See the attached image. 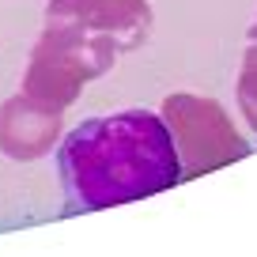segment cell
I'll return each instance as SVG.
<instances>
[{"mask_svg":"<svg viewBox=\"0 0 257 257\" xmlns=\"http://www.w3.org/2000/svg\"><path fill=\"white\" fill-rule=\"evenodd\" d=\"M238 102L242 113L249 117V125L257 128V38L246 53V64H242V80H238Z\"/></svg>","mask_w":257,"mask_h":257,"instance_id":"8992f818","label":"cell"},{"mask_svg":"<svg viewBox=\"0 0 257 257\" xmlns=\"http://www.w3.org/2000/svg\"><path fill=\"white\" fill-rule=\"evenodd\" d=\"M253 38H257V27H253Z\"/></svg>","mask_w":257,"mask_h":257,"instance_id":"52a82bcc","label":"cell"},{"mask_svg":"<svg viewBox=\"0 0 257 257\" xmlns=\"http://www.w3.org/2000/svg\"><path fill=\"white\" fill-rule=\"evenodd\" d=\"M117 53H121V46L113 38L49 23L46 34L38 38V46H34L31 68H27V80H23V95L64 110L80 95V87L87 80L113 68Z\"/></svg>","mask_w":257,"mask_h":257,"instance_id":"7a4b0ae2","label":"cell"},{"mask_svg":"<svg viewBox=\"0 0 257 257\" xmlns=\"http://www.w3.org/2000/svg\"><path fill=\"white\" fill-rule=\"evenodd\" d=\"M68 212L144 201L182 182L174 137L152 110H121L76 125L57 152Z\"/></svg>","mask_w":257,"mask_h":257,"instance_id":"6da1fadb","label":"cell"},{"mask_svg":"<svg viewBox=\"0 0 257 257\" xmlns=\"http://www.w3.org/2000/svg\"><path fill=\"white\" fill-rule=\"evenodd\" d=\"M46 23L102 34V38H113L121 49H133L148 38L152 8L148 0H49Z\"/></svg>","mask_w":257,"mask_h":257,"instance_id":"277c9868","label":"cell"},{"mask_svg":"<svg viewBox=\"0 0 257 257\" xmlns=\"http://www.w3.org/2000/svg\"><path fill=\"white\" fill-rule=\"evenodd\" d=\"M163 121L174 137L182 178H193L201 170H216L231 159H242L249 144L234 133L231 117L219 102L197 95H170L163 102Z\"/></svg>","mask_w":257,"mask_h":257,"instance_id":"3957f363","label":"cell"},{"mask_svg":"<svg viewBox=\"0 0 257 257\" xmlns=\"http://www.w3.org/2000/svg\"><path fill=\"white\" fill-rule=\"evenodd\" d=\"M61 133V106L19 95L0 110V152L8 159H42Z\"/></svg>","mask_w":257,"mask_h":257,"instance_id":"5b68a950","label":"cell"}]
</instances>
